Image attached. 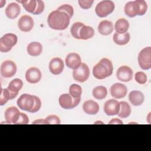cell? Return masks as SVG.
<instances>
[{"instance_id":"obj_1","label":"cell","mask_w":151,"mask_h":151,"mask_svg":"<svg viewBox=\"0 0 151 151\" xmlns=\"http://www.w3.org/2000/svg\"><path fill=\"white\" fill-rule=\"evenodd\" d=\"M70 18L65 12L57 9L48 15L47 22L49 27L52 29L64 30L68 27Z\"/></svg>"},{"instance_id":"obj_2","label":"cell","mask_w":151,"mask_h":151,"mask_svg":"<svg viewBox=\"0 0 151 151\" xmlns=\"http://www.w3.org/2000/svg\"><path fill=\"white\" fill-rule=\"evenodd\" d=\"M113 71L111 61L106 58H102L93 68L94 77L99 80L104 79L110 76Z\"/></svg>"},{"instance_id":"obj_3","label":"cell","mask_w":151,"mask_h":151,"mask_svg":"<svg viewBox=\"0 0 151 151\" xmlns=\"http://www.w3.org/2000/svg\"><path fill=\"white\" fill-rule=\"evenodd\" d=\"M114 8L115 5L112 1L104 0L97 4L95 8V12L98 17L103 18L112 13Z\"/></svg>"},{"instance_id":"obj_4","label":"cell","mask_w":151,"mask_h":151,"mask_svg":"<svg viewBox=\"0 0 151 151\" xmlns=\"http://www.w3.org/2000/svg\"><path fill=\"white\" fill-rule=\"evenodd\" d=\"M18 41L17 36L12 33H7L0 38V51L7 52L16 45Z\"/></svg>"},{"instance_id":"obj_5","label":"cell","mask_w":151,"mask_h":151,"mask_svg":"<svg viewBox=\"0 0 151 151\" xmlns=\"http://www.w3.org/2000/svg\"><path fill=\"white\" fill-rule=\"evenodd\" d=\"M138 63L140 67L145 70L151 68V47L142 49L138 55Z\"/></svg>"},{"instance_id":"obj_6","label":"cell","mask_w":151,"mask_h":151,"mask_svg":"<svg viewBox=\"0 0 151 151\" xmlns=\"http://www.w3.org/2000/svg\"><path fill=\"white\" fill-rule=\"evenodd\" d=\"M81 98H74L70 94H63L59 97L60 106L64 109H72L78 106Z\"/></svg>"},{"instance_id":"obj_7","label":"cell","mask_w":151,"mask_h":151,"mask_svg":"<svg viewBox=\"0 0 151 151\" xmlns=\"http://www.w3.org/2000/svg\"><path fill=\"white\" fill-rule=\"evenodd\" d=\"M17 104L20 109L29 112L34 104V95L29 94H22L17 100Z\"/></svg>"},{"instance_id":"obj_8","label":"cell","mask_w":151,"mask_h":151,"mask_svg":"<svg viewBox=\"0 0 151 151\" xmlns=\"http://www.w3.org/2000/svg\"><path fill=\"white\" fill-rule=\"evenodd\" d=\"M90 70L88 65L85 63H81L80 66L73 71L74 79L80 83L86 81L89 77Z\"/></svg>"},{"instance_id":"obj_9","label":"cell","mask_w":151,"mask_h":151,"mask_svg":"<svg viewBox=\"0 0 151 151\" xmlns=\"http://www.w3.org/2000/svg\"><path fill=\"white\" fill-rule=\"evenodd\" d=\"M1 74L3 77L9 78L14 76L17 72V65L11 60L4 61L1 65Z\"/></svg>"},{"instance_id":"obj_10","label":"cell","mask_w":151,"mask_h":151,"mask_svg":"<svg viewBox=\"0 0 151 151\" xmlns=\"http://www.w3.org/2000/svg\"><path fill=\"white\" fill-rule=\"evenodd\" d=\"M133 76V70L128 66L123 65L120 67L116 73L117 78L123 82H127L132 80Z\"/></svg>"},{"instance_id":"obj_11","label":"cell","mask_w":151,"mask_h":151,"mask_svg":"<svg viewBox=\"0 0 151 151\" xmlns=\"http://www.w3.org/2000/svg\"><path fill=\"white\" fill-rule=\"evenodd\" d=\"M127 93V88L123 84L117 83L111 86L110 93L114 99H122L126 96Z\"/></svg>"},{"instance_id":"obj_12","label":"cell","mask_w":151,"mask_h":151,"mask_svg":"<svg viewBox=\"0 0 151 151\" xmlns=\"http://www.w3.org/2000/svg\"><path fill=\"white\" fill-rule=\"evenodd\" d=\"M120 103L114 99L107 100L104 105V111L108 116L116 115L119 112Z\"/></svg>"},{"instance_id":"obj_13","label":"cell","mask_w":151,"mask_h":151,"mask_svg":"<svg viewBox=\"0 0 151 151\" xmlns=\"http://www.w3.org/2000/svg\"><path fill=\"white\" fill-rule=\"evenodd\" d=\"M41 72L37 67H33L29 68L25 73L26 80L31 84H35L38 83L41 78Z\"/></svg>"},{"instance_id":"obj_14","label":"cell","mask_w":151,"mask_h":151,"mask_svg":"<svg viewBox=\"0 0 151 151\" xmlns=\"http://www.w3.org/2000/svg\"><path fill=\"white\" fill-rule=\"evenodd\" d=\"M18 26L21 31L23 32H29L33 28L34 20L30 16L24 15L18 20Z\"/></svg>"},{"instance_id":"obj_15","label":"cell","mask_w":151,"mask_h":151,"mask_svg":"<svg viewBox=\"0 0 151 151\" xmlns=\"http://www.w3.org/2000/svg\"><path fill=\"white\" fill-rule=\"evenodd\" d=\"M4 115L5 120L8 123L16 124L19 118L20 112L16 107L12 106L6 109Z\"/></svg>"},{"instance_id":"obj_16","label":"cell","mask_w":151,"mask_h":151,"mask_svg":"<svg viewBox=\"0 0 151 151\" xmlns=\"http://www.w3.org/2000/svg\"><path fill=\"white\" fill-rule=\"evenodd\" d=\"M66 66L71 69H77L81 64V59L80 56L75 52L68 54L65 60Z\"/></svg>"},{"instance_id":"obj_17","label":"cell","mask_w":151,"mask_h":151,"mask_svg":"<svg viewBox=\"0 0 151 151\" xmlns=\"http://www.w3.org/2000/svg\"><path fill=\"white\" fill-rule=\"evenodd\" d=\"M64 64L62 59L59 57L52 58L49 64L50 71L54 75L61 74L64 69Z\"/></svg>"},{"instance_id":"obj_18","label":"cell","mask_w":151,"mask_h":151,"mask_svg":"<svg viewBox=\"0 0 151 151\" xmlns=\"http://www.w3.org/2000/svg\"><path fill=\"white\" fill-rule=\"evenodd\" d=\"M124 10L126 15L130 18H133L136 15H139L140 12V6L136 0L134 1H129L126 4Z\"/></svg>"},{"instance_id":"obj_19","label":"cell","mask_w":151,"mask_h":151,"mask_svg":"<svg viewBox=\"0 0 151 151\" xmlns=\"http://www.w3.org/2000/svg\"><path fill=\"white\" fill-rule=\"evenodd\" d=\"M83 109L85 113L87 114H96L99 111V106L97 102L92 100H88L83 103Z\"/></svg>"},{"instance_id":"obj_20","label":"cell","mask_w":151,"mask_h":151,"mask_svg":"<svg viewBox=\"0 0 151 151\" xmlns=\"http://www.w3.org/2000/svg\"><path fill=\"white\" fill-rule=\"evenodd\" d=\"M144 95L139 90L132 91L129 95V100L130 102L135 106H139L143 104L144 101Z\"/></svg>"},{"instance_id":"obj_21","label":"cell","mask_w":151,"mask_h":151,"mask_svg":"<svg viewBox=\"0 0 151 151\" xmlns=\"http://www.w3.org/2000/svg\"><path fill=\"white\" fill-rule=\"evenodd\" d=\"M21 8L19 5L15 2L10 3L5 9V14L9 19H15L19 14Z\"/></svg>"},{"instance_id":"obj_22","label":"cell","mask_w":151,"mask_h":151,"mask_svg":"<svg viewBox=\"0 0 151 151\" xmlns=\"http://www.w3.org/2000/svg\"><path fill=\"white\" fill-rule=\"evenodd\" d=\"M98 31L101 35H109L113 31V25L111 21L107 20L102 21L99 24Z\"/></svg>"},{"instance_id":"obj_23","label":"cell","mask_w":151,"mask_h":151,"mask_svg":"<svg viewBox=\"0 0 151 151\" xmlns=\"http://www.w3.org/2000/svg\"><path fill=\"white\" fill-rule=\"evenodd\" d=\"M27 51L31 56H38L42 52V46L38 42H31L28 45Z\"/></svg>"},{"instance_id":"obj_24","label":"cell","mask_w":151,"mask_h":151,"mask_svg":"<svg viewBox=\"0 0 151 151\" xmlns=\"http://www.w3.org/2000/svg\"><path fill=\"white\" fill-rule=\"evenodd\" d=\"M94 35V29L90 26L83 25L80 29L78 34L79 40H88L92 38Z\"/></svg>"},{"instance_id":"obj_25","label":"cell","mask_w":151,"mask_h":151,"mask_svg":"<svg viewBox=\"0 0 151 151\" xmlns=\"http://www.w3.org/2000/svg\"><path fill=\"white\" fill-rule=\"evenodd\" d=\"M129 28V23L124 18H120L118 19L114 25V28L117 33L124 34L127 32Z\"/></svg>"},{"instance_id":"obj_26","label":"cell","mask_w":151,"mask_h":151,"mask_svg":"<svg viewBox=\"0 0 151 151\" xmlns=\"http://www.w3.org/2000/svg\"><path fill=\"white\" fill-rule=\"evenodd\" d=\"M130 38V36L128 32L124 34H118L116 32L113 35V40L115 44L120 45H123L129 42Z\"/></svg>"},{"instance_id":"obj_27","label":"cell","mask_w":151,"mask_h":151,"mask_svg":"<svg viewBox=\"0 0 151 151\" xmlns=\"http://www.w3.org/2000/svg\"><path fill=\"white\" fill-rule=\"evenodd\" d=\"M23 86V82L19 78H15L9 83L8 89L13 94L18 95V92Z\"/></svg>"},{"instance_id":"obj_28","label":"cell","mask_w":151,"mask_h":151,"mask_svg":"<svg viewBox=\"0 0 151 151\" xmlns=\"http://www.w3.org/2000/svg\"><path fill=\"white\" fill-rule=\"evenodd\" d=\"M17 95L12 93L7 88H2L1 90V94H0V105L3 106L6 103V102L9 100L13 99L16 97Z\"/></svg>"},{"instance_id":"obj_29","label":"cell","mask_w":151,"mask_h":151,"mask_svg":"<svg viewBox=\"0 0 151 151\" xmlns=\"http://www.w3.org/2000/svg\"><path fill=\"white\" fill-rule=\"evenodd\" d=\"M120 110L118 113V116L120 118H126L129 117L131 113L130 106L126 101H120Z\"/></svg>"},{"instance_id":"obj_30","label":"cell","mask_w":151,"mask_h":151,"mask_svg":"<svg viewBox=\"0 0 151 151\" xmlns=\"http://www.w3.org/2000/svg\"><path fill=\"white\" fill-rule=\"evenodd\" d=\"M92 93L93 97L95 99L97 100H102L106 97L107 94V90L105 87L103 86H99L96 87L93 90Z\"/></svg>"},{"instance_id":"obj_31","label":"cell","mask_w":151,"mask_h":151,"mask_svg":"<svg viewBox=\"0 0 151 151\" xmlns=\"http://www.w3.org/2000/svg\"><path fill=\"white\" fill-rule=\"evenodd\" d=\"M17 2L21 3L24 9L27 12H30L32 14L35 11L37 7V0H29V1H17Z\"/></svg>"},{"instance_id":"obj_32","label":"cell","mask_w":151,"mask_h":151,"mask_svg":"<svg viewBox=\"0 0 151 151\" xmlns=\"http://www.w3.org/2000/svg\"><path fill=\"white\" fill-rule=\"evenodd\" d=\"M82 88L80 85L73 84L69 87V94L74 98H81Z\"/></svg>"},{"instance_id":"obj_33","label":"cell","mask_w":151,"mask_h":151,"mask_svg":"<svg viewBox=\"0 0 151 151\" xmlns=\"http://www.w3.org/2000/svg\"><path fill=\"white\" fill-rule=\"evenodd\" d=\"M84 25V24L82 22H75L73 24V25L71 26L70 31H71V34L72 35V36L75 38L76 39H78L79 40L78 38V34H79V31L80 28Z\"/></svg>"},{"instance_id":"obj_34","label":"cell","mask_w":151,"mask_h":151,"mask_svg":"<svg viewBox=\"0 0 151 151\" xmlns=\"http://www.w3.org/2000/svg\"><path fill=\"white\" fill-rule=\"evenodd\" d=\"M134 78L137 83L140 84H145L147 81V76L146 74L142 71H138L134 75Z\"/></svg>"},{"instance_id":"obj_35","label":"cell","mask_w":151,"mask_h":151,"mask_svg":"<svg viewBox=\"0 0 151 151\" xmlns=\"http://www.w3.org/2000/svg\"><path fill=\"white\" fill-rule=\"evenodd\" d=\"M57 10L65 12L70 16V18H71L74 14V9L73 6L68 4H64L61 5L57 8Z\"/></svg>"},{"instance_id":"obj_36","label":"cell","mask_w":151,"mask_h":151,"mask_svg":"<svg viewBox=\"0 0 151 151\" xmlns=\"http://www.w3.org/2000/svg\"><path fill=\"white\" fill-rule=\"evenodd\" d=\"M34 104L32 109L29 111L30 113H32L37 112L41 107V101L40 98L34 95Z\"/></svg>"},{"instance_id":"obj_37","label":"cell","mask_w":151,"mask_h":151,"mask_svg":"<svg viewBox=\"0 0 151 151\" xmlns=\"http://www.w3.org/2000/svg\"><path fill=\"white\" fill-rule=\"evenodd\" d=\"M137 2L140 6V12L139 15H143L147 11V5L145 1L144 0H136Z\"/></svg>"},{"instance_id":"obj_38","label":"cell","mask_w":151,"mask_h":151,"mask_svg":"<svg viewBox=\"0 0 151 151\" xmlns=\"http://www.w3.org/2000/svg\"><path fill=\"white\" fill-rule=\"evenodd\" d=\"M93 2V0H79L78 4L81 8L87 9L91 7Z\"/></svg>"},{"instance_id":"obj_39","label":"cell","mask_w":151,"mask_h":151,"mask_svg":"<svg viewBox=\"0 0 151 151\" xmlns=\"http://www.w3.org/2000/svg\"><path fill=\"white\" fill-rule=\"evenodd\" d=\"M46 120L49 124H60L61 123L60 118L56 115H50L46 117Z\"/></svg>"},{"instance_id":"obj_40","label":"cell","mask_w":151,"mask_h":151,"mask_svg":"<svg viewBox=\"0 0 151 151\" xmlns=\"http://www.w3.org/2000/svg\"><path fill=\"white\" fill-rule=\"evenodd\" d=\"M29 123V119L27 114L24 113L20 112V116L16 123V124H27Z\"/></svg>"},{"instance_id":"obj_41","label":"cell","mask_w":151,"mask_h":151,"mask_svg":"<svg viewBox=\"0 0 151 151\" xmlns=\"http://www.w3.org/2000/svg\"><path fill=\"white\" fill-rule=\"evenodd\" d=\"M37 7L35 11L33 14L34 15H39L41 14L44 11V9L45 8L44 3L42 1L37 0Z\"/></svg>"},{"instance_id":"obj_42","label":"cell","mask_w":151,"mask_h":151,"mask_svg":"<svg viewBox=\"0 0 151 151\" xmlns=\"http://www.w3.org/2000/svg\"><path fill=\"white\" fill-rule=\"evenodd\" d=\"M32 124H49V123H48V121L46 120V119H38V120H36L34 122H33L32 123Z\"/></svg>"},{"instance_id":"obj_43","label":"cell","mask_w":151,"mask_h":151,"mask_svg":"<svg viewBox=\"0 0 151 151\" xmlns=\"http://www.w3.org/2000/svg\"><path fill=\"white\" fill-rule=\"evenodd\" d=\"M123 124V123L122 122V121L119 119H117V118H115V119H111L109 123V124Z\"/></svg>"}]
</instances>
